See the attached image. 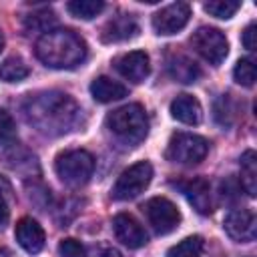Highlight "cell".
Instances as JSON below:
<instances>
[{
    "label": "cell",
    "mask_w": 257,
    "mask_h": 257,
    "mask_svg": "<svg viewBox=\"0 0 257 257\" xmlns=\"http://www.w3.org/2000/svg\"><path fill=\"white\" fill-rule=\"evenodd\" d=\"M139 34V24L133 14H118L110 18L102 28V42H122L128 38H135Z\"/></svg>",
    "instance_id": "cell-15"
},
{
    "label": "cell",
    "mask_w": 257,
    "mask_h": 257,
    "mask_svg": "<svg viewBox=\"0 0 257 257\" xmlns=\"http://www.w3.org/2000/svg\"><path fill=\"white\" fill-rule=\"evenodd\" d=\"M54 171H56V175L60 177L62 183H66L70 187H80L92 177L94 157L88 151H82V149L64 151L56 157Z\"/></svg>",
    "instance_id": "cell-4"
},
{
    "label": "cell",
    "mask_w": 257,
    "mask_h": 257,
    "mask_svg": "<svg viewBox=\"0 0 257 257\" xmlns=\"http://www.w3.org/2000/svg\"><path fill=\"white\" fill-rule=\"evenodd\" d=\"M143 213L149 221V225L159 235H167L175 231L181 223V213L173 201L167 197H153L143 205Z\"/></svg>",
    "instance_id": "cell-8"
},
{
    "label": "cell",
    "mask_w": 257,
    "mask_h": 257,
    "mask_svg": "<svg viewBox=\"0 0 257 257\" xmlns=\"http://www.w3.org/2000/svg\"><path fill=\"white\" fill-rule=\"evenodd\" d=\"M201 251H203V237L191 235L181 243L173 245L167 251V257H201Z\"/></svg>",
    "instance_id": "cell-23"
},
{
    "label": "cell",
    "mask_w": 257,
    "mask_h": 257,
    "mask_svg": "<svg viewBox=\"0 0 257 257\" xmlns=\"http://www.w3.org/2000/svg\"><path fill=\"white\" fill-rule=\"evenodd\" d=\"M14 139H16V122L4 108H0V141L12 143Z\"/></svg>",
    "instance_id": "cell-27"
},
{
    "label": "cell",
    "mask_w": 257,
    "mask_h": 257,
    "mask_svg": "<svg viewBox=\"0 0 257 257\" xmlns=\"http://www.w3.org/2000/svg\"><path fill=\"white\" fill-rule=\"evenodd\" d=\"M189 18H191V6L185 2H173L165 8H161L153 16V28L157 34L169 36V34L183 30L187 26Z\"/></svg>",
    "instance_id": "cell-9"
},
{
    "label": "cell",
    "mask_w": 257,
    "mask_h": 257,
    "mask_svg": "<svg viewBox=\"0 0 257 257\" xmlns=\"http://www.w3.org/2000/svg\"><path fill=\"white\" fill-rule=\"evenodd\" d=\"M255 30H257L255 22H249V24L245 26L243 34H241V42H243V46H245L247 50H255V34H257Z\"/></svg>",
    "instance_id": "cell-29"
},
{
    "label": "cell",
    "mask_w": 257,
    "mask_h": 257,
    "mask_svg": "<svg viewBox=\"0 0 257 257\" xmlns=\"http://www.w3.org/2000/svg\"><path fill=\"white\" fill-rule=\"evenodd\" d=\"M209 153L207 139L193 133H175L167 145V159L179 165H197Z\"/></svg>",
    "instance_id": "cell-5"
},
{
    "label": "cell",
    "mask_w": 257,
    "mask_h": 257,
    "mask_svg": "<svg viewBox=\"0 0 257 257\" xmlns=\"http://www.w3.org/2000/svg\"><path fill=\"white\" fill-rule=\"evenodd\" d=\"M96 257H120V253H118L116 249H112V247H106V249H102Z\"/></svg>",
    "instance_id": "cell-31"
},
{
    "label": "cell",
    "mask_w": 257,
    "mask_h": 257,
    "mask_svg": "<svg viewBox=\"0 0 257 257\" xmlns=\"http://www.w3.org/2000/svg\"><path fill=\"white\" fill-rule=\"evenodd\" d=\"M114 68H116V72H118L122 78H126V80H131V82L139 84V82H143V80L149 76V72H151L149 54H147L145 50H133V52L120 54L118 58H114Z\"/></svg>",
    "instance_id": "cell-13"
},
{
    "label": "cell",
    "mask_w": 257,
    "mask_h": 257,
    "mask_svg": "<svg viewBox=\"0 0 257 257\" xmlns=\"http://www.w3.org/2000/svg\"><path fill=\"white\" fill-rule=\"evenodd\" d=\"M203 8H205L207 14L215 16V18L229 20L241 8V2H233V0H211V2H205Z\"/></svg>",
    "instance_id": "cell-24"
},
{
    "label": "cell",
    "mask_w": 257,
    "mask_h": 257,
    "mask_svg": "<svg viewBox=\"0 0 257 257\" xmlns=\"http://www.w3.org/2000/svg\"><path fill=\"white\" fill-rule=\"evenodd\" d=\"M179 189L187 197V201L193 205V209L201 215H211L215 211V201L211 193V185L203 177H193L179 183Z\"/></svg>",
    "instance_id": "cell-11"
},
{
    "label": "cell",
    "mask_w": 257,
    "mask_h": 257,
    "mask_svg": "<svg viewBox=\"0 0 257 257\" xmlns=\"http://www.w3.org/2000/svg\"><path fill=\"white\" fill-rule=\"evenodd\" d=\"M112 231H114V237L122 245H126L128 249H139V247L147 245V241H149V235H147L145 227L131 213H118V215H114V219H112Z\"/></svg>",
    "instance_id": "cell-12"
},
{
    "label": "cell",
    "mask_w": 257,
    "mask_h": 257,
    "mask_svg": "<svg viewBox=\"0 0 257 257\" xmlns=\"http://www.w3.org/2000/svg\"><path fill=\"white\" fill-rule=\"evenodd\" d=\"M233 76L239 84L253 86V82H255V64H253V60L251 58H241L233 68Z\"/></svg>",
    "instance_id": "cell-25"
},
{
    "label": "cell",
    "mask_w": 257,
    "mask_h": 257,
    "mask_svg": "<svg viewBox=\"0 0 257 257\" xmlns=\"http://www.w3.org/2000/svg\"><path fill=\"white\" fill-rule=\"evenodd\" d=\"M14 237L18 241V245L26 251V253H38L42 247H44V241H46V235H44V229L40 227L38 221H34L32 217H22L18 223H16V229H14Z\"/></svg>",
    "instance_id": "cell-14"
},
{
    "label": "cell",
    "mask_w": 257,
    "mask_h": 257,
    "mask_svg": "<svg viewBox=\"0 0 257 257\" xmlns=\"http://www.w3.org/2000/svg\"><path fill=\"white\" fill-rule=\"evenodd\" d=\"M52 22H54V14H52V10H48V8L26 16V28L38 30V32H48V26H50Z\"/></svg>",
    "instance_id": "cell-26"
},
{
    "label": "cell",
    "mask_w": 257,
    "mask_h": 257,
    "mask_svg": "<svg viewBox=\"0 0 257 257\" xmlns=\"http://www.w3.org/2000/svg\"><path fill=\"white\" fill-rule=\"evenodd\" d=\"M223 229L233 241L249 243L255 239V233H257L255 213L251 209H233L227 213L223 221Z\"/></svg>",
    "instance_id": "cell-10"
},
{
    "label": "cell",
    "mask_w": 257,
    "mask_h": 257,
    "mask_svg": "<svg viewBox=\"0 0 257 257\" xmlns=\"http://www.w3.org/2000/svg\"><path fill=\"white\" fill-rule=\"evenodd\" d=\"M167 70L169 74L177 80V82H185V84H191L199 78L201 70L197 66L195 60H191L189 56L185 54H171L167 58Z\"/></svg>",
    "instance_id": "cell-17"
},
{
    "label": "cell",
    "mask_w": 257,
    "mask_h": 257,
    "mask_svg": "<svg viewBox=\"0 0 257 257\" xmlns=\"http://www.w3.org/2000/svg\"><path fill=\"white\" fill-rule=\"evenodd\" d=\"M28 74H30V68L20 56H8L0 64V78L4 82H20Z\"/></svg>",
    "instance_id": "cell-20"
},
{
    "label": "cell",
    "mask_w": 257,
    "mask_h": 257,
    "mask_svg": "<svg viewBox=\"0 0 257 257\" xmlns=\"http://www.w3.org/2000/svg\"><path fill=\"white\" fill-rule=\"evenodd\" d=\"M0 257H10V253L6 249H0Z\"/></svg>",
    "instance_id": "cell-32"
},
{
    "label": "cell",
    "mask_w": 257,
    "mask_h": 257,
    "mask_svg": "<svg viewBox=\"0 0 257 257\" xmlns=\"http://www.w3.org/2000/svg\"><path fill=\"white\" fill-rule=\"evenodd\" d=\"M153 179V167L149 161H139L135 165H131L128 169H124L120 173V177L116 179L110 195L116 201H128L139 197L151 183Z\"/></svg>",
    "instance_id": "cell-6"
},
{
    "label": "cell",
    "mask_w": 257,
    "mask_h": 257,
    "mask_svg": "<svg viewBox=\"0 0 257 257\" xmlns=\"http://www.w3.org/2000/svg\"><path fill=\"white\" fill-rule=\"evenodd\" d=\"M241 185L249 197L257 195V155L253 149L241 155Z\"/></svg>",
    "instance_id": "cell-19"
},
{
    "label": "cell",
    "mask_w": 257,
    "mask_h": 257,
    "mask_svg": "<svg viewBox=\"0 0 257 257\" xmlns=\"http://www.w3.org/2000/svg\"><path fill=\"white\" fill-rule=\"evenodd\" d=\"M213 116H215V120H217L221 126H225V128L233 124L237 112H235V102H233L231 94H221V96L215 100V104H213Z\"/></svg>",
    "instance_id": "cell-22"
},
{
    "label": "cell",
    "mask_w": 257,
    "mask_h": 257,
    "mask_svg": "<svg viewBox=\"0 0 257 257\" xmlns=\"http://www.w3.org/2000/svg\"><path fill=\"white\" fill-rule=\"evenodd\" d=\"M108 133L126 147H137L149 133V116L141 104H124L106 114Z\"/></svg>",
    "instance_id": "cell-3"
},
{
    "label": "cell",
    "mask_w": 257,
    "mask_h": 257,
    "mask_svg": "<svg viewBox=\"0 0 257 257\" xmlns=\"http://www.w3.org/2000/svg\"><path fill=\"white\" fill-rule=\"evenodd\" d=\"M90 94L96 102H112L124 98L128 94V88L108 76H98L90 82Z\"/></svg>",
    "instance_id": "cell-18"
},
{
    "label": "cell",
    "mask_w": 257,
    "mask_h": 257,
    "mask_svg": "<svg viewBox=\"0 0 257 257\" xmlns=\"http://www.w3.org/2000/svg\"><path fill=\"white\" fill-rule=\"evenodd\" d=\"M58 255L60 257H84L86 251L80 241L76 239H62L58 243Z\"/></svg>",
    "instance_id": "cell-28"
},
{
    "label": "cell",
    "mask_w": 257,
    "mask_h": 257,
    "mask_svg": "<svg viewBox=\"0 0 257 257\" xmlns=\"http://www.w3.org/2000/svg\"><path fill=\"white\" fill-rule=\"evenodd\" d=\"M171 116L183 124H199L203 118L201 102L191 94H179L171 102Z\"/></svg>",
    "instance_id": "cell-16"
},
{
    "label": "cell",
    "mask_w": 257,
    "mask_h": 257,
    "mask_svg": "<svg viewBox=\"0 0 257 257\" xmlns=\"http://www.w3.org/2000/svg\"><path fill=\"white\" fill-rule=\"evenodd\" d=\"M191 46L213 66H219L229 54V42L225 34L219 28H211V26L197 28L191 36Z\"/></svg>",
    "instance_id": "cell-7"
},
{
    "label": "cell",
    "mask_w": 257,
    "mask_h": 257,
    "mask_svg": "<svg viewBox=\"0 0 257 257\" xmlns=\"http://www.w3.org/2000/svg\"><path fill=\"white\" fill-rule=\"evenodd\" d=\"M24 116L38 133L46 137H60L78 124L80 108L66 92L46 90L26 98Z\"/></svg>",
    "instance_id": "cell-1"
},
{
    "label": "cell",
    "mask_w": 257,
    "mask_h": 257,
    "mask_svg": "<svg viewBox=\"0 0 257 257\" xmlns=\"http://www.w3.org/2000/svg\"><path fill=\"white\" fill-rule=\"evenodd\" d=\"M8 219H10V207H8V201H6L4 191L0 189V229L8 223Z\"/></svg>",
    "instance_id": "cell-30"
},
{
    "label": "cell",
    "mask_w": 257,
    "mask_h": 257,
    "mask_svg": "<svg viewBox=\"0 0 257 257\" xmlns=\"http://www.w3.org/2000/svg\"><path fill=\"white\" fill-rule=\"evenodd\" d=\"M2 44H4V36H2V32H0V50H2Z\"/></svg>",
    "instance_id": "cell-33"
},
{
    "label": "cell",
    "mask_w": 257,
    "mask_h": 257,
    "mask_svg": "<svg viewBox=\"0 0 257 257\" xmlns=\"http://www.w3.org/2000/svg\"><path fill=\"white\" fill-rule=\"evenodd\" d=\"M36 56L50 68H74L86 58V42L66 28L48 30L36 40Z\"/></svg>",
    "instance_id": "cell-2"
},
{
    "label": "cell",
    "mask_w": 257,
    "mask_h": 257,
    "mask_svg": "<svg viewBox=\"0 0 257 257\" xmlns=\"http://www.w3.org/2000/svg\"><path fill=\"white\" fill-rule=\"evenodd\" d=\"M66 10L80 20H92L94 16H98L104 10V2L102 0H72L66 4Z\"/></svg>",
    "instance_id": "cell-21"
}]
</instances>
